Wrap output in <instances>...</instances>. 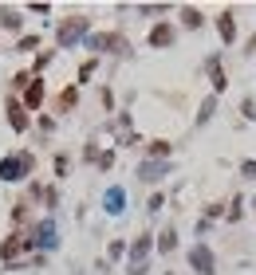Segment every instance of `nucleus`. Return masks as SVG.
I'll use <instances>...</instances> for the list:
<instances>
[{
    "label": "nucleus",
    "instance_id": "f257e3e1",
    "mask_svg": "<svg viewBox=\"0 0 256 275\" xmlns=\"http://www.w3.org/2000/svg\"><path fill=\"white\" fill-rule=\"evenodd\" d=\"M28 169H32L28 154H24V158H4V161H0V177H4V181H20Z\"/></svg>",
    "mask_w": 256,
    "mask_h": 275
},
{
    "label": "nucleus",
    "instance_id": "f03ea898",
    "mask_svg": "<svg viewBox=\"0 0 256 275\" xmlns=\"http://www.w3.org/2000/svg\"><path fill=\"white\" fill-rule=\"evenodd\" d=\"M189 263H193L201 275H213V267H217V260H213V252H209L205 244H197L193 252H189Z\"/></svg>",
    "mask_w": 256,
    "mask_h": 275
},
{
    "label": "nucleus",
    "instance_id": "7ed1b4c3",
    "mask_svg": "<svg viewBox=\"0 0 256 275\" xmlns=\"http://www.w3.org/2000/svg\"><path fill=\"white\" fill-rule=\"evenodd\" d=\"M83 32H87V20H71V24H63V28H60V44H63V47L75 44Z\"/></svg>",
    "mask_w": 256,
    "mask_h": 275
},
{
    "label": "nucleus",
    "instance_id": "20e7f679",
    "mask_svg": "<svg viewBox=\"0 0 256 275\" xmlns=\"http://www.w3.org/2000/svg\"><path fill=\"white\" fill-rule=\"evenodd\" d=\"M169 40H174V28H169V24H158V28L150 32V44L154 47H166Z\"/></svg>",
    "mask_w": 256,
    "mask_h": 275
},
{
    "label": "nucleus",
    "instance_id": "39448f33",
    "mask_svg": "<svg viewBox=\"0 0 256 275\" xmlns=\"http://www.w3.org/2000/svg\"><path fill=\"white\" fill-rule=\"evenodd\" d=\"M8 122H12V130H28V114L16 102H8Z\"/></svg>",
    "mask_w": 256,
    "mask_h": 275
},
{
    "label": "nucleus",
    "instance_id": "423d86ee",
    "mask_svg": "<svg viewBox=\"0 0 256 275\" xmlns=\"http://www.w3.org/2000/svg\"><path fill=\"white\" fill-rule=\"evenodd\" d=\"M36 244L55 248V224H40V228H36Z\"/></svg>",
    "mask_w": 256,
    "mask_h": 275
},
{
    "label": "nucleus",
    "instance_id": "0eeeda50",
    "mask_svg": "<svg viewBox=\"0 0 256 275\" xmlns=\"http://www.w3.org/2000/svg\"><path fill=\"white\" fill-rule=\"evenodd\" d=\"M122 204H126V193L122 189H110L106 193V212H122Z\"/></svg>",
    "mask_w": 256,
    "mask_h": 275
},
{
    "label": "nucleus",
    "instance_id": "6e6552de",
    "mask_svg": "<svg viewBox=\"0 0 256 275\" xmlns=\"http://www.w3.org/2000/svg\"><path fill=\"white\" fill-rule=\"evenodd\" d=\"M217 28H221V40H225V44H233V40H237V28H233V16H221V20H217Z\"/></svg>",
    "mask_w": 256,
    "mask_h": 275
},
{
    "label": "nucleus",
    "instance_id": "1a4fd4ad",
    "mask_svg": "<svg viewBox=\"0 0 256 275\" xmlns=\"http://www.w3.org/2000/svg\"><path fill=\"white\" fill-rule=\"evenodd\" d=\"M20 248H24V240H20V236H12L8 244L0 248V256H4V260H12V256H16V252H20Z\"/></svg>",
    "mask_w": 256,
    "mask_h": 275
},
{
    "label": "nucleus",
    "instance_id": "9d476101",
    "mask_svg": "<svg viewBox=\"0 0 256 275\" xmlns=\"http://www.w3.org/2000/svg\"><path fill=\"white\" fill-rule=\"evenodd\" d=\"M44 102V83H32L28 87V106H40Z\"/></svg>",
    "mask_w": 256,
    "mask_h": 275
},
{
    "label": "nucleus",
    "instance_id": "9b49d317",
    "mask_svg": "<svg viewBox=\"0 0 256 275\" xmlns=\"http://www.w3.org/2000/svg\"><path fill=\"white\" fill-rule=\"evenodd\" d=\"M174 244H178V232H174V228H169V232H162L158 248H162V252H174Z\"/></svg>",
    "mask_w": 256,
    "mask_h": 275
},
{
    "label": "nucleus",
    "instance_id": "f8f14e48",
    "mask_svg": "<svg viewBox=\"0 0 256 275\" xmlns=\"http://www.w3.org/2000/svg\"><path fill=\"white\" fill-rule=\"evenodd\" d=\"M0 24H4V28H20V16L4 8V12H0Z\"/></svg>",
    "mask_w": 256,
    "mask_h": 275
},
{
    "label": "nucleus",
    "instance_id": "ddd939ff",
    "mask_svg": "<svg viewBox=\"0 0 256 275\" xmlns=\"http://www.w3.org/2000/svg\"><path fill=\"white\" fill-rule=\"evenodd\" d=\"M162 169H166V165H142V181H158Z\"/></svg>",
    "mask_w": 256,
    "mask_h": 275
},
{
    "label": "nucleus",
    "instance_id": "4468645a",
    "mask_svg": "<svg viewBox=\"0 0 256 275\" xmlns=\"http://www.w3.org/2000/svg\"><path fill=\"white\" fill-rule=\"evenodd\" d=\"M181 16H185V24H189V28H197V24H201V16H197L193 8H185V12H181Z\"/></svg>",
    "mask_w": 256,
    "mask_h": 275
},
{
    "label": "nucleus",
    "instance_id": "2eb2a0df",
    "mask_svg": "<svg viewBox=\"0 0 256 275\" xmlns=\"http://www.w3.org/2000/svg\"><path fill=\"white\" fill-rule=\"evenodd\" d=\"M150 154H158V158H162V154H169V142H150Z\"/></svg>",
    "mask_w": 256,
    "mask_h": 275
},
{
    "label": "nucleus",
    "instance_id": "dca6fc26",
    "mask_svg": "<svg viewBox=\"0 0 256 275\" xmlns=\"http://www.w3.org/2000/svg\"><path fill=\"white\" fill-rule=\"evenodd\" d=\"M241 169H244V173H248V177H256V161H244Z\"/></svg>",
    "mask_w": 256,
    "mask_h": 275
}]
</instances>
